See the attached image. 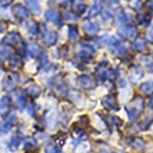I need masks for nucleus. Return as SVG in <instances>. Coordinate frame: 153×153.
<instances>
[{
  "label": "nucleus",
  "mask_w": 153,
  "mask_h": 153,
  "mask_svg": "<svg viewBox=\"0 0 153 153\" xmlns=\"http://www.w3.org/2000/svg\"><path fill=\"white\" fill-rule=\"evenodd\" d=\"M78 84H79V86H82V88L89 89L93 86V79L91 75H81L79 78H78Z\"/></svg>",
  "instance_id": "nucleus-5"
},
{
  "label": "nucleus",
  "mask_w": 153,
  "mask_h": 153,
  "mask_svg": "<svg viewBox=\"0 0 153 153\" xmlns=\"http://www.w3.org/2000/svg\"><path fill=\"white\" fill-rule=\"evenodd\" d=\"M13 11L16 13L17 17H20V18H27L29 16V13L27 8H24V6H21V4H17L13 7Z\"/></svg>",
  "instance_id": "nucleus-8"
},
{
  "label": "nucleus",
  "mask_w": 153,
  "mask_h": 153,
  "mask_svg": "<svg viewBox=\"0 0 153 153\" xmlns=\"http://www.w3.org/2000/svg\"><path fill=\"white\" fill-rule=\"evenodd\" d=\"M116 18H117V21H118L120 24H124L125 20H127V17H125L124 11H118V13H117V14H116Z\"/></svg>",
  "instance_id": "nucleus-29"
},
{
  "label": "nucleus",
  "mask_w": 153,
  "mask_h": 153,
  "mask_svg": "<svg viewBox=\"0 0 153 153\" xmlns=\"http://www.w3.org/2000/svg\"><path fill=\"white\" fill-rule=\"evenodd\" d=\"M100 13H102V20L105 21V22L113 18V13H110L109 10H105V11H100Z\"/></svg>",
  "instance_id": "nucleus-27"
},
{
  "label": "nucleus",
  "mask_w": 153,
  "mask_h": 153,
  "mask_svg": "<svg viewBox=\"0 0 153 153\" xmlns=\"http://www.w3.org/2000/svg\"><path fill=\"white\" fill-rule=\"evenodd\" d=\"M45 20L49 21V22H53L54 25H60V18H59V14H57L56 10L53 8H49L46 14H45Z\"/></svg>",
  "instance_id": "nucleus-2"
},
{
  "label": "nucleus",
  "mask_w": 153,
  "mask_h": 153,
  "mask_svg": "<svg viewBox=\"0 0 153 153\" xmlns=\"http://www.w3.org/2000/svg\"><path fill=\"white\" fill-rule=\"evenodd\" d=\"M125 111L128 113V118L131 121H135L138 117H139V110L135 109L134 106L132 107H131V106H127V107H125Z\"/></svg>",
  "instance_id": "nucleus-10"
},
{
  "label": "nucleus",
  "mask_w": 153,
  "mask_h": 153,
  "mask_svg": "<svg viewBox=\"0 0 153 153\" xmlns=\"http://www.w3.org/2000/svg\"><path fill=\"white\" fill-rule=\"evenodd\" d=\"M27 3H28V6L31 7V10H32L35 14L40 13V6H39V3H38V0H28Z\"/></svg>",
  "instance_id": "nucleus-21"
},
{
  "label": "nucleus",
  "mask_w": 153,
  "mask_h": 153,
  "mask_svg": "<svg viewBox=\"0 0 153 153\" xmlns=\"http://www.w3.org/2000/svg\"><path fill=\"white\" fill-rule=\"evenodd\" d=\"M152 95H153V93H152ZM149 106H150V107H152V109H153V96H152V99H150V103H149Z\"/></svg>",
  "instance_id": "nucleus-36"
},
{
  "label": "nucleus",
  "mask_w": 153,
  "mask_h": 153,
  "mask_svg": "<svg viewBox=\"0 0 153 153\" xmlns=\"http://www.w3.org/2000/svg\"><path fill=\"white\" fill-rule=\"evenodd\" d=\"M102 7H103V3H102V0H95V3H93L92 6H91V8H89L88 16H89V17L97 16V14L102 11Z\"/></svg>",
  "instance_id": "nucleus-6"
},
{
  "label": "nucleus",
  "mask_w": 153,
  "mask_h": 153,
  "mask_svg": "<svg viewBox=\"0 0 153 153\" xmlns=\"http://www.w3.org/2000/svg\"><path fill=\"white\" fill-rule=\"evenodd\" d=\"M27 29H28L29 35H38V31H39V28H38V24L36 22H29V24H27Z\"/></svg>",
  "instance_id": "nucleus-20"
},
{
  "label": "nucleus",
  "mask_w": 153,
  "mask_h": 153,
  "mask_svg": "<svg viewBox=\"0 0 153 153\" xmlns=\"http://www.w3.org/2000/svg\"><path fill=\"white\" fill-rule=\"evenodd\" d=\"M17 82H18V75L17 74H13L11 76H8L7 79H4L3 82V89L4 91H13V88L17 85Z\"/></svg>",
  "instance_id": "nucleus-3"
},
{
  "label": "nucleus",
  "mask_w": 153,
  "mask_h": 153,
  "mask_svg": "<svg viewBox=\"0 0 153 153\" xmlns=\"http://www.w3.org/2000/svg\"><path fill=\"white\" fill-rule=\"evenodd\" d=\"M148 71H149V73H153V64H152V63H149V64H148Z\"/></svg>",
  "instance_id": "nucleus-33"
},
{
  "label": "nucleus",
  "mask_w": 153,
  "mask_h": 153,
  "mask_svg": "<svg viewBox=\"0 0 153 153\" xmlns=\"http://www.w3.org/2000/svg\"><path fill=\"white\" fill-rule=\"evenodd\" d=\"M40 54V48L38 45H29L28 46V56L29 57H38Z\"/></svg>",
  "instance_id": "nucleus-17"
},
{
  "label": "nucleus",
  "mask_w": 153,
  "mask_h": 153,
  "mask_svg": "<svg viewBox=\"0 0 153 153\" xmlns=\"http://www.w3.org/2000/svg\"><path fill=\"white\" fill-rule=\"evenodd\" d=\"M27 93H29L31 96H38L40 93V89L38 86H29V88H27Z\"/></svg>",
  "instance_id": "nucleus-25"
},
{
  "label": "nucleus",
  "mask_w": 153,
  "mask_h": 153,
  "mask_svg": "<svg viewBox=\"0 0 153 153\" xmlns=\"http://www.w3.org/2000/svg\"><path fill=\"white\" fill-rule=\"evenodd\" d=\"M141 91L145 95H152L153 93V81H148L145 84L141 85Z\"/></svg>",
  "instance_id": "nucleus-15"
},
{
  "label": "nucleus",
  "mask_w": 153,
  "mask_h": 153,
  "mask_svg": "<svg viewBox=\"0 0 153 153\" xmlns=\"http://www.w3.org/2000/svg\"><path fill=\"white\" fill-rule=\"evenodd\" d=\"M84 28H85V31L88 33H91V35H95V33L99 32V25L95 24V22H85Z\"/></svg>",
  "instance_id": "nucleus-12"
},
{
  "label": "nucleus",
  "mask_w": 153,
  "mask_h": 153,
  "mask_svg": "<svg viewBox=\"0 0 153 153\" xmlns=\"http://www.w3.org/2000/svg\"><path fill=\"white\" fill-rule=\"evenodd\" d=\"M132 106L135 107V109L139 110V111H142V109H143V99H142V97H139V96H137L132 100Z\"/></svg>",
  "instance_id": "nucleus-23"
},
{
  "label": "nucleus",
  "mask_w": 153,
  "mask_h": 153,
  "mask_svg": "<svg viewBox=\"0 0 153 153\" xmlns=\"http://www.w3.org/2000/svg\"><path fill=\"white\" fill-rule=\"evenodd\" d=\"M65 18H67V20H75V16H71V14H65Z\"/></svg>",
  "instance_id": "nucleus-32"
},
{
  "label": "nucleus",
  "mask_w": 153,
  "mask_h": 153,
  "mask_svg": "<svg viewBox=\"0 0 153 153\" xmlns=\"http://www.w3.org/2000/svg\"><path fill=\"white\" fill-rule=\"evenodd\" d=\"M148 39L153 42V32H149V33H148Z\"/></svg>",
  "instance_id": "nucleus-35"
},
{
  "label": "nucleus",
  "mask_w": 153,
  "mask_h": 153,
  "mask_svg": "<svg viewBox=\"0 0 153 153\" xmlns=\"http://www.w3.org/2000/svg\"><path fill=\"white\" fill-rule=\"evenodd\" d=\"M46 123H48L49 128H54V125L57 124V114L54 111H50V113L46 116Z\"/></svg>",
  "instance_id": "nucleus-13"
},
{
  "label": "nucleus",
  "mask_w": 153,
  "mask_h": 153,
  "mask_svg": "<svg viewBox=\"0 0 153 153\" xmlns=\"http://www.w3.org/2000/svg\"><path fill=\"white\" fill-rule=\"evenodd\" d=\"M118 35L123 38H135L137 36V29L132 25H123L118 28Z\"/></svg>",
  "instance_id": "nucleus-1"
},
{
  "label": "nucleus",
  "mask_w": 153,
  "mask_h": 153,
  "mask_svg": "<svg viewBox=\"0 0 153 153\" xmlns=\"http://www.w3.org/2000/svg\"><path fill=\"white\" fill-rule=\"evenodd\" d=\"M131 146H132L134 149H143L145 142L142 141L141 138H134L132 141H131Z\"/></svg>",
  "instance_id": "nucleus-19"
},
{
  "label": "nucleus",
  "mask_w": 153,
  "mask_h": 153,
  "mask_svg": "<svg viewBox=\"0 0 153 153\" xmlns=\"http://www.w3.org/2000/svg\"><path fill=\"white\" fill-rule=\"evenodd\" d=\"M10 107V97L4 96L3 99H0V114L1 113H6Z\"/></svg>",
  "instance_id": "nucleus-16"
},
{
  "label": "nucleus",
  "mask_w": 153,
  "mask_h": 153,
  "mask_svg": "<svg viewBox=\"0 0 153 153\" xmlns=\"http://www.w3.org/2000/svg\"><path fill=\"white\" fill-rule=\"evenodd\" d=\"M13 145H14V149H16L17 145H18V138H17V137H14V138L11 139V146H13Z\"/></svg>",
  "instance_id": "nucleus-30"
},
{
  "label": "nucleus",
  "mask_w": 153,
  "mask_h": 153,
  "mask_svg": "<svg viewBox=\"0 0 153 153\" xmlns=\"http://www.w3.org/2000/svg\"><path fill=\"white\" fill-rule=\"evenodd\" d=\"M10 1H11V0H0V3H1V4H4V6H6V4H8V3H10Z\"/></svg>",
  "instance_id": "nucleus-34"
},
{
  "label": "nucleus",
  "mask_w": 153,
  "mask_h": 153,
  "mask_svg": "<svg viewBox=\"0 0 153 153\" xmlns=\"http://www.w3.org/2000/svg\"><path fill=\"white\" fill-rule=\"evenodd\" d=\"M43 39H45V42H46V45L53 46V45H56V42H57L59 38H57V33L54 32V31H46Z\"/></svg>",
  "instance_id": "nucleus-7"
},
{
  "label": "nucleus",
  "mask_w": 153,
  "mask_h": 153,
  "mask_svg": "<svg viewBox=\"0 0 153 153\" xmlns=\"http://www.w3.org/2000/svg\"><path fill=\"white\" fill-rule=\"evenodd\" d=\"M45 153H59V146L52 143V145H48L45 148Z\"/></svg>",
  "instance_id": "nucleus-26"
},
{
  "label": "nucleus",
  "mask_w": 153,
  "mask_h": 153,
  "mask_svg": "<svg viewBox=\"0 0 153 153\" xmlns=\"http://www.w3.org/2000/svg\"><path fill=\"white\" fill-rule=\"evenodd\" d=\"M0 75H1V71H0Z\"/></svg>",
  "instance_id": "nucleus-39"
},
{
  "label": "nucleus",
  "mask_w": 153,
  "mask_h": 153,
  "mask_svg": "<svg viewBox=\"0 0 153 153\" xmlns=\"http://www.w3.org/2000/svg\"><path fill=\"white\" fill-rule=\"evenodd\" d=\"M35 145H36L35 139H25L24 141V148L25 149H31V148H33Z\"/></svg>",
  "instance_id": "nucleus-28"
},
{
  "label": "nucleus",
  "mask_w": 153,
  "mask_h": 153,
  "mask_svg": "<svg viewBox=\"0 0 153 153\" xmlns=\"http://www.w3.org/2000/svg\"><path fill=\"white\" fill-rule=\"evenodd\" d=\"M142 76H143V71L141 68H134L132 73H131V79L132 81H138L141 79Z\"/></svg>",
  "instance_id": "nucleus-22"
},
{
  "label": "nucleus",
  "mask_w": 153,
  "mask_h": 153,
  "mask_svg": "<svg viewBox=\"0 0 153 153\" xmlns=\"http://www.w3.org/2000/svg\"><path fill=\"white\" fill-rule=\"evenodd\" d=\"M152 28H153V21H152Z\"/></svg>",
  "instance_id": "nucleus-38"
},
{
  "label": "nucleus",
  "mask_w": 153,
  "mask_h": 153,
  "mask_svg": "<svg viewBox=\"0 0 153 153\" xmlns=\"http://www.w3.org/2000/svg\"><path fill=\"white\" fill-rule=\"evenodd\" d=\"M110 1H114V3H118L120 0H110Z\"/></svg>",
  "instance_id": "nucleus-37"
},
{
  "label": "nucleus",
  "mask_w": 153,
  "mask_h": 153,
  "mask_svg": "<svg viewBox=\"0 0 153 153\" xmlns=\"http://www.w3.org/2000/svg\"><path fill=\"white\" fill-rule=\"evenodd\" d=\"M6 40L11 45H18V43H21V36L18 35V33L14 32V33H10V35L6 38Z\"/></svg>",
  "instance_id": "nucleus-18"
},
{
  "label": "nucleus",
  "mask_w": 153,
  "mask_h": 153,
  "mask_svg": "<svg viewBox=\"0 0 153 153\" xmlns=\"http://www.w3.org/2000/svg\"><path fill=\"white\" fill-rule=\"evenodd\" d=\"M148 8H149L150 11H153V0H149V3H148Z\"/></svg>",
  "instance_id": "nucleus-31"
},
{
  "label": "nucleus",
  "mask_w": 153,
  "mask_h": 153,
  "mask_svg": "<svg viewBox=\"0 0 153 153\" xmlns=\"http://www.w3.org/2000/svg\"><path fill=\"white\" fill-rule=\"evenodd\" d=\"M132 48L135 49V50H138V52H143V50L146 49V42H145V39H142V38H137V39L134 40Z\"/></svg>",
  "instance_id": "nucleus-11"
},
{
  "label": "nucleus",
  "mask_w": 153,
  "mask_h": 153,
  "mask_svg": "<svg viewBox=\"0 0 153 153\" xmlns=\"http://www.w3.org/2000/svg\"><path fill=\"white\" fill-rule=\"evenodd\" d=\"M14 97H16V100H17V105H18V107L20 109H24L25 107V96H24V92H16L14 93Z\"/></svg>",
  "instance_id": "nucleus-14"
},
{
  "label": "nucleus",
  "mask_w": 153,
  "mask_h": 153,
  "mask_svg": "<svg viewBox=\"0 0 153 153\" xmlns=\"http://www.w3.org/2000/svg\"><path fill=\"white\" fill-rule=\"evenodd\" d=\"M68 39L71 40V42H74V40L78 39V31H76V27H70L68 28Z\"/></svg>",
  "instance_id": "nucleus-24"
},
{
  "label": "nucleus",
  "mask_w": 153,
  "mask_h": 153,
  "mask_svg": "<svg viewBox=\"0 0 153 153\" xmlns=\"http://www.w3.org/2000/svg\"><path fill=\"white\" fill-rule=\"evenodd\" d=\"M73 8H74V11H75L76 14H82V13L85 11V8H86L85 1L84 0H74L73 1Z\"/></svg>",
  "instance_id": "nucleus-9"
},
{
  "label": "nucleus",
  "mask_w": 153,
  "mask_h": 153,
  "mask_svg": "<svg viewBox=\"0 0 153 153\" xmlns=\"http://www.w3.org/2000/svg\"><path fill=\"white\" fill-rule=\"evenodd\" d=\"M102 103H103L105 107H107V109H110V110H118V105H117V102H116V97L111 96V95L106 96Z\"/></svg>",
  "instance_id": "nucleus-4"
}]
</instances>
